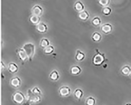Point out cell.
<instances>
[{
  "label": "cell",
  "instance_id": "6da1fadb",
  "mask_svg": "<svg viewBox=\"0 0 131 105\" xmlns=\"http://www.w3.org/2000/svg\"><path fill=\"white\" fill-rule=\"evenodd\" d=\"M28 57V60L31 61L32 59L35 52V47L34 44L27 43L24 44L23 46Z\"/></svg>",
  "mask_w": 131,
  "mask_h": 105
},
{
  "label": "cell",
  "instance_id": "7a4b0ae2",
  "mask_svg": "<svg viewBox=\"0 0 131 105\" xmlns=\"http://www.w3.org/2000/svg\"><path fill=\"white\" fill-rule=\"evenodd\" d=\"M12 100L15 103L20 105L24 102L25 100V97L21 92L17 91L13 94Z\"/></svg>",
  "mask_w": 131,
  "mask_h": 105
},
{
  "label": "cell",
  "instance_id": "3957f363",
  "mask_svg": "<svg viewBox=\"0 0 131 105\" xmlns=\"http://www.w3.org/2000/svg\"><path fill=\"white\" fill-rule=\"evenodd\" d=\"M105 60V57L101 53H96L93 56L92 62L95 66H100L102 65Z\"/></svg>",
  "mask_w": 131,
  "mask_h": 105
},
{
  "label": "cell",
  "instance_id": "277c9868",
  "mask_svg": "<svg viewBox=\"0 0 131 105\" xmlns=\"http://www.w3.org/2000/svg\"><path fill=\"white\" fill-rule=\"evenodd\" d=\"M17 55L19 59L23 62H25L28 60L27 55L23 48H19L16 50Z\"/></svg>",
  "mask_w": 131,
  "mask_h": 105
},
{
  "label": "cell",
  "instance_id": "5b68a950",
  "mask_svg": "<svg viewBox=\"0 0 131 105\" xmlns=\"http://www.w3.org/2000/svg\"><path fill=\"white\" fill-rule=\"evenodd\" d=\"M71 92V90L70 87L67 86H62L58 90V92L61 97H66L69 96Z\"/></svg>",
  "mask_w": 131,
  "mask_h": 105
},
{
  "label": "cell",
  "instance_id": "8992f818",
  "mask_svg": "<svg viewBox=\"0 0 131 105\" xmlns=\"http://www.w3.org/2000/svg\"><path fill=\"white\" fill-rule=\"evenodd\" d=\"M101 30L103 33L106 34H108L111 33L113 31L112 25L110 23H105L102 25L101 27Z\"/></svg>",
  "mask_w": 131,
  "mask_h": 105
},
{
  "label": "cell",
  "instance_id": "52a82bcc",
  "mask_svg": "<svg viewBox=\"0 0 131 105\" xmlns=\"http://www.w3.org/2000/svg\"><path fill=\"white\" fill-rule=\"evenodd\" d=\"M32 12L33 15L40 17L43 14V9L40 6L36 4L32 8Z\"/></svg>",
  "mask_w": 131,
  "mask_h": 105
},
{
  "label": "cell",
  "instance_id": "ba28073f",
  "mask_svg": "<svg viewBox=\"0 0 131 105\" xmlns=\"http://www.w3.org/2000/svg\"><path fill=\"white\" fill-rule=\"evenodd\" d=\"M21 84V79L18 76L13 77L10 80V84L14 88H18Z\"/></svg>",
  "mask_w": 131,
  "mask_h": 105
},
{
  "label": "cell",
  "instance_id": "9c48e42d",
  "mask_svg": "<svg viewBox=\"0 0 131 105\" xmlns=\"http://www.w3.org/2000/svg\"><path fill=\"white\" fill-rule=\"evenodd\" d=\"M37 31L40 33H45L47 30V26L46 24L43 22H40L39 24L36 25Z\"/></svg>",
  "mask_w": 131,
  "mask_h": 105
},
{
  "label": "cell",
  "instance_id": "30bf717a",
  "mask_svg": "<svg viewBox=\"0 0 131 105\" xmlns=\"http://www.w3.org/2000/svg\"><path fill=\"white\" fill-rule=\"evenodd\" d=\"M19 67L16 63L14 62H10L8 65V70L12 73H15L18 71Z\"/></svg>",
  "mask_w": 131,
  "mask_h": 105
},
{
  "label": "cell",
  "instance_id": "8fae6325",
  "mask_svg": "<svg viewBox=\"0 0 131 105\" xmlns=\"http://www.w3.org/2000/svg\"><path fill=\"white\" fill-rule=\"evenodd\" d=\"M41 19L40 17L35 16L32 14L30 16L29 18V21L30 23L34 25H37L39 24L41 21Z\"/></svg>",
  "mask_w": 131,
  "mask_h": 105
},
{
  "label": "cell",
  "instance_id": "7c38bea8",
  "mask_svg": "<svg viewBox=\"0 0 131 105\" xmlns=\"http://www.w3.org/2000/svg\"><path fill=\"white\" fill-rule=\"evenodd\" d=\"M74 8L75 10L79 13L84 10L85 6L82 2L78 1L74 3Z\"/></svg>",
  "mask_w": 131,
  "mask_h": 105
},
{
  "label": "cell",
  "instance_id": "4fadbf2b",
  "mask_svg": "<svg viewBox=\"0 0 131 105\" xmlns=\"http://www.w3.org/2000/svg\"><path fill=\"white\" fill-rule=\"evenodd\" d=\"M78 17L82 21H86L90 17V14L88 11L84 10L78 13Z\"/></svg>",
  "mask_w": 131,
  "mask_h": 105
},
{
  "label": "cell",
  "instance_id": "5bb4252c",
  "mask_svg": "<svg viewBox=\"0 0 131 105\" xmlns=\"http://www.w3.org/2000/svg\"><path fill=\"white\" fill-rule=\"evenodd\" d=\"M70 72L73 75L77 76L80 74L82 72V69L79 66L74 65L71 67Z\"/></svg>",
  "mask_w": 131,
  "mask_h": 105
},
{
  "label": "cell",
  "instance_id": "9a60e30c",
  "mask_svg": "<svg viewBox=\"0 0 131 105\" xmlns=\"http://www.w3.org/2000/svg\"><path fill=\"white\" fill-rule=\"evenodd\" d=\"M91 39L94 42H99L102 39V36L99 32H95L92 34Z\"/></svg>",
  "mask_w": 131,
  "mask_h": 105
},
{
  "label": "cell",
  "instance_id": "2e32d148",
  "mask_svg": "<svg viewBox=\"0 0 131 105\" xmlns=\"http://www.w3.org/2000/svg\"><path fill=\"white\" fill-rule=\"evenodd\" d=\"M60 75L58 72L56 70H53L49 74V78L51 80L56 81L59 79Z\"/></svg>",
  "mask_w": 131,
  "mask_h": 105
},
{
  "label": "cell",
  "instance_id": "e0dca14e",
  "mask_svg": "<svg viewBox=\"0 0 131 105\" xmlns=\"http://www.w3.org/2000/svg\"><path fill=\"white\" fill-rule=\"evenodd\" d=\"M85 58V54L84 53L79 50H78L76 51L75 59L77 61H82Z\"/></svg>",
  "mask_w": 131,
  "mask_h": 105
},
{
  "label": "cell",
  "instance_id": "ac0fdd59",
  "mask_svg": "<svg viewBox=\"0 0 131 105\" xmlns=\"http://www.w3.org/2000/svg\"><path fill=\"white\" fill-rule=\"evenodd\" d=\"M74 95L75 97L78 100H80L84 95L83 91L80 88L76 89L74 92Z\"/></svg>",
  "mask_w": 131,
  "mask_h": 105
},
{
  "label": "cell",
  "instance_id": "d6986e66",
  "mask_svg": "<svg viewBox=\"0 0 131 105\" xmlns=\"http://www.w3.org/2000/svg\"><path fill=\"white\" fill-rule=\"evenodd\" d=\"M96 99L92 96H89L87 97L85 101L86 105H96Z\"/></svg>",
  "mask_w": 131,
  "mask_h": 105
},
{
  "label": "cell",
  "instance_id": "ffe728a7",
  "mask_svg": "<svg viewBox=\"0 0 131 105\" xmlns=\"http://www.w3.org/2000/svg\"><path fill=\"white\" fill-rule=\"evenodd\" d=\"M39 45L41 48L45 49L50 45L49 41L46 38H43L39 42Z\"/></svg>",
  "mask_w": 131,
  "mask_h": 105
},
{
  "label": "cell",
  "instance_id": "44dd1931",
  "mask_svg": "<svg viewBox=\"0 0 131 105\" xmlns=\"http://www.w3.org/2000/svg\"><path fill=\"white\" fill-rule=\"evenodd\" d=\"M121 73L125 76H129L131 72V68L128 65H125L121 68Z\"/></svg>",
  "mask_w": 131,
  "mask_h": 105
},
{
  "label": "cell",
  "instance_id": "7402d4cb",
  "mask_svg": "<svg viewBox=\"0 0 131 105\" xmlns=\"http://www.w3.org/2000/svg\"><path fill=\"white\" fill-rule=\"evenodd\" d=\"M91 23L92 25L95 27H99L101 24V20L99 17L95 16L92 19Z\"/></svg>",
  "mask_w": 131,
  "mask_h": 105
},
{
  "label": "cell",
  "instance_id": "603a6c76",
  "mask_svg": "<svg viewBox=\"0 0 131 105\" xmlns=\"http://www.w3.org/2000/svg\"><path fill=\"white\" fill-rule=\"evenodd\" d=\"M54 51V46L51 45H50L49 46L44 49V53L46 54H51L53 53Z\"/></svg>",
  "mask_w": 131,
  "mask_h": 105
},
{
  "label": "cell",
  "instance_id": "cb8c5ba5",
  "mask_svg": "<svg viewBox=\"0 0 131 105\" xmlns=\"http://www.w3.org/2000/svg\"><path fill=\"white\" fill-rule=\"evenodd\" d=\"M112 11V10L111 8L109 6H107V7L103 8L102 12L105 16H108L111 14Z\"/></svg>",
  "mask_w": 131,
  "mask_h": 105
},
{
  "label": "cell",
  "instance_id": "d4e9b609",
  "mask_svg": "<svg viewBox=\"0 0 131 105\" xmlns=\"http://www.w3.org/2000/svg\"><path fill=\"white\" fill-rule=\"evenodd\" d=\"M98 4L102 7H104L108 6L110 4V1L109 0H100L98 1Z\"/></svg>",
  "mask_w": 131,
  "mask_h": 105
},
{
  "label": "cell",
  "instance_id": "484cf974",
  "mask_svg": "<svg viewBox=\"0 0 131 105\" xmlns=\"http://www.w3.org/2000/svg\"><path fill=\"white\" fill-rule=\"evenodd\" d=\"M32 91L34 94L37 95H39L41 93V92L40 89L38 87H35L34 88H33Z\"/></svg>",
  "mask_w": 131,
  "mask_h": 105
},
{
  "label": "cell",
  "instance_id": "4316f807",
  "mask_svg": "<svg viewBox=\"0 0 131 105\" xmlns=\"http://www.w3.org/2000/svg\"><path fill=\"white\" fill-rule=\"evenodd\" d=\"M1 67L2 70H4L6 68V66L3 61L1 62Z\"/></svg>",
  "mask_w": 131,
  "mask_h": 105
},
{
  "label": "cell",
  "instance_id": "83f0119b",
  "mask_svg": "<svg viewBox=\"0 0 131 105\" xmlns=\"http://www.w3.org/2000/svg\"><path fill=\"white\" fill-rule=\"evenodd\" d=\"M124 105H131V103H126V104H125Z\"/></svg>",
  "mask_w": 131,
  "mask_h": 105
},
{
  "label": "cell",
  "instance_id": "f1b7e54d",
  "mask_svg": "<svg viewBox=\"0 0 131 105\" xmlns=\"http://www.w3.org/2000/svg\"><path fill=\"white\" fill-rule=\"evenodd\" d=\"M129 77H130V78L131 79V73H130V74H129Z\"/></svg>",
  "mask_w": 131,
  "mask_h": 105
}]
</instances>
